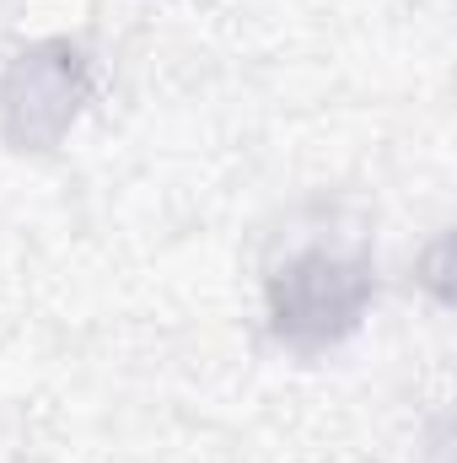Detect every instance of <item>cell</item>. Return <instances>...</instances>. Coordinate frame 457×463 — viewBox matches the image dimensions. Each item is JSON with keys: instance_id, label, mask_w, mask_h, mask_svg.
I'll return each mask as SVG.
<instances>
[{"instance_id": "2", "label": "cell", "mask_w": 457, "mask_h": 463, "mask_svg": "<svg viewBox=\"0 0 457 463\" xmlns=\"http://www.w3.org/2000/svg\"><path fill=\"white\" fill-rule=\"evenodd\" d=\"M92 92L87 54L76 43H33L0 76V140L16 151H49L76 124Z\"/></svg>"}, {"instance_id": "1", "label": "cell", "mask_w": 457, "mask_h": 463, "mask_svg": "<svg viewBox=\"0 0 457 463\" xmlns=\"http://www.w3.org/2000/svg\"><path fill=\"white\" fill-rule=\"evenodd\" d=\"M371 264L334 248H302L269 275V324L291 350H329L371 307Z\"/></svg>"}]
</instances>
